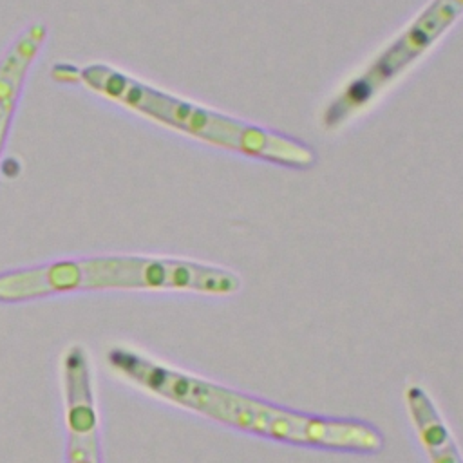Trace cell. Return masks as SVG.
<instances>
[{"instance_id":"obj_1","label":"cell","mask_w":463,"mask_h":463,"mask_svg":"<svg viewBox=\"0 0 463 463\" xmlns=\"http://www.w3.org/2000/svg\"><path fill=\"white\" fill-rule=\"evenodd\" d=\"M107 364L146 392L235 430L295 447L362 456L385 447L382 430L369 421L295 411L168 367L134 349L112 347Z\"/></svg>"},{"instance_id":"obj_2","label":"cell","mask_w":463,"mask_h":463,"mask_svg":"<svg viewBox=\"0 0 463 463\" xmlns=\"http://www.w3.org/2000/svg\"><path fill=\"white\" fill-rule=\"evenodd\" d=\"M96 289H175L228 297L241 289V277L208 262L145 255L65 259L0 273V302Z\"/></svg>"},{"instance_id":"obj_3","label":"cell","mask_w":463,"mask_h":463,"mask_svg":"<svg viewBox=\"0 0 463 463\" xmlns=\"http://www.w3.org/2000/svg\"><path fill=\"white\" fill-rule=\"evenodd\" d=\"M78 74L90 90L208 145L289 170H309L318 161L300 137L168 94L109 65L90 63Z\"/></svg>"},{"instance_id":"obj_4","label":"cell","mask_w":463,"mask_h":463,"mask_svg":"<svg viewBox=\"0 0 463 463\" xmlns=\"http://www.w3.org/2000/svg\"><path fill=\"white\" fill-rule=\"evenodd\" d=\"M463 16V0H429L416 16L392 36L329 99L320 125L335 130L365 110L398 81Z\"/></svg>"},{"instance_id":"obj_5","label":"cell","mask_w":463,"mask_h":463,"mask_svg":"<svg viewBox=\"0 0 463 463\" xmlns=\"http://www.w3.org/2000/svg\"><path fill=\"white\" fill-rule=\"evenodd\" d=\"M67 463H101L98 414L94 405L92 373L89 354L80 345H71L61 360Z\"/></svg>"},{"instance_id":"obj_6","label":"cell","mask_w":463,"mask_h":463,"mask_svg":"<svg viewBox=\"0 0 463 463\" xmlns=\"http://www.w3.org/2000/svg\"><path fill=\"white\" fill-rule=\"evenodd\" d=\"M403 402L412 429L430 463H463L459 447L430 394L418 383H407Z\"/></svg>"},{"instance_id":"obj_7","label":"cell","mask_w":463,"mask_h":463,"mask_svg":"<svg viewBox=\"0 0 463 463\" xmlns=\"http://www.w3.org/2000/svg\"><path fill=\"white\" fill-rule=\"evenodd\" d=\"M45 25L25 27L0 60V152L4 148L13 112L25 76L45 40Z\"/></svg>"}]
</instances>
